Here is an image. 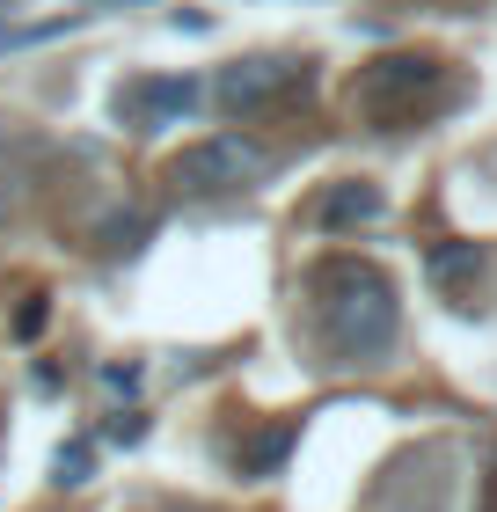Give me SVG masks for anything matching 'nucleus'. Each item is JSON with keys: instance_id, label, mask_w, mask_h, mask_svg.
Segmentation results:
<instances>
[{"instance_id": "f257e3e1", "label": "nucleus", "mask_w": 497, "mask_h": 512, "mask_svg": "<svg viewBox=\"0 0 497 512\" xmlns=\"http://www.w3.org/2000/svg\"><path fill=\"white\" fill-rule=\"evenodd\" d=\"M315 315L344 359H373L395 344L402 300H395V278L381 264H366V256H322L315 264Z\"/></svg>"}, {"instance_id": "f03ea898", "label": "nucleus", "mask_w": 497, "mask_h": 512, "mask_svg": "<svg viewBox=\"0 0 497 512\" xmlns=\"http://www.w3.org/2000/svg\"><path fill=\"white\" fill-rule=\"evenodd\" d=\"M432 96H439V59H424V52H388V59H373L366 74H359V88H351V103H359L373 125L417 118Z\"/></svg>"}, {"instance_id": "7ed1b4c3", "label": "nucleus", "mask_w": 497, "mask_h": 512, "mask_svg": "<svg viewBox=\"0 0 497 512\" xmlns=\"http://www.w3.org/2000/svg\"><path fill=\"white\" fill-rule=\"evenodd\" d=\"M264 176V147L242 132H212V139H191L176 161H169V183L176 191H249Z\"/></svg>"}, {"instance_id": "20e7f679", "label": "nucleus", "mask_w": 497, "mask_h": 512, "mask_svg": "<svg viewBox=\"0 0 497 512\" xmlns=\"http://www.w3.org/2000/svg\"><path fill=\"white\" fill-rule=\"evenodd\" d=\"M300 81H307V66H300V59H271V52H256V59L220 66V81H212V103H220L227 118H256V110L286 103Z\"/></svg>"}, {"instance_id": "39448f33", "label": "nucleus", "mask_w": 497, "mask_h": 512, "mask_svg": "<svg viewBox=\"0 0 497 512\" xmlns=\"http://www.w3.org/2000/svg\"><path fill=\"white\" fill-rule=\"evenodd\" d=\"M205 103V88L191 74H139L117 88V125H132V132H161V125H183L191 110Z\"/></svg>"}, {"instance_id": "423d86ee", "label": "nucleus", "mask_w": 497, "mask_h": 512, "mask_svg": "<svg viewBox=\"0 0 497 512\" xmlns=\"http://www.w3.org/2000/svg\"><path fill=\"white\" fill-rule=\"evenodd\" d=\"M366 220H381V191L373 183H337L322 198V227H366Z\"/></svg>"}, {"instance_id": "0eeeda50", "label": "nucleus", "mask_w": 497, "mask_h": 512, "mask_svg": "<svg viewBox=\"0 0 497 512\" xmlns=\"http://www.w3.org/2000/svg\"><path fill=\"white\" fill-rule=\"evenodd\" d=\"M293 439H300L293 425H264L242 447V476H278V469H286V454H293Z\"/></svg>"}, {"instance_id": "6e6552de", "label": "nucleus", "mask_w": 497, "mask_h": 512, "mask_svg": "<svg viewBox=\"0 0 497 512\" xmlns=\"http://www.w3.org/2000/svg\"><path fill=\"white\" fill-rule=\"evenodd\" d=\"M476 271H483V249L476 242H439L432 249V278H439V286H468Z\"/></svg>"}, {"instance_id": "1a4fd4ad", "label": "nucleus", "mask_w": 497, "mask_h": 512, "mask_svg": "<svg viewBox=\"0 0 497 512\" xmlns=\"http://www.w3.org/2000/svg\"><path fill=\"white\" fill-rule=\"evenodd\" d=\"M52 476H59V491H81V483L96 476V439H66L59 461H52Z\"/></svg>"}, {"instance_id": "9d476101", "label": "nucleus", "mask_w": 497, "mask_h": 512, "mask_svg": "<svg viewBox=\"0 0 497 512\" xmlns=\"http://www.w3.org/2000/svg\"><path fill=\"white\" fill-rule=\"evenodd\" d=\"M15 344H37L44 330H52V293H22V308H15Z\"/></svg>"}, {"instance_id": "9b49d317", "label": "nucleus", "mask_w": 497, "mask_h": 512, "mask_svg": "<svg viewBox=\"0 0 497 512\" xmlns=\"http://www.w3.org/2000/svg\"><path fill=\"white\" fill-rule=\"evenodd\" d=\"M96 242H103V256H132L139 242H147V220H139V213H117V220L103 227Z\"/></svg>"}, {"instance_id": "f8f14e48", "label": "nucleus", "mask_w": 497, "mask_h": 512, "mask_svg": "<svg viewBox=\"0 0 497 512\" xmlns=\"http://www.w3.org/2000/svg\"><path fill=\"white\" fill-rule=\"evenodd\" d=\"M8 213H15V169L0 161V227H8Z\"/></svg>"}, {"instance_id": "ddd939ff", "label": "nucleus", "mask_w": 497, "mask_h": 512, "mask_svg": "<svg viewBox=\"0 0 497 512\" xmlns=\"http://www.w3.org/2000/svg\"><path fill=\"white\" fill-rule=\"evenodd\" d=\"M81 8H154V0H81Z\"/></svg>"}, {"instance_id": "4468645a", "label": "nucleus", "mask_w": 497, "mask_h": 512, "mask_svg": "<svg viewBox=\"0 0 497 512\" xmlns=\"http://www.w3.org/2000/svg\"><path fill=\"white\" fill-rule=\"evenodd\" d=\"M483 512H497V476H490V505H483Z\"/></svg>"}]
</instances>
